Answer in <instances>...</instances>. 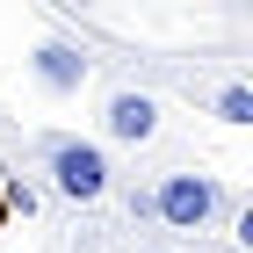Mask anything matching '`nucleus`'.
I'll use <instances>...</instances> for the list:
<instances>
[{
    "label": "nucleus",
    "mask_w": 253,
    "mask_h": 253,
    "mask_svg": "<svg viewBox=\"0 0 253 253\" xmlns=\"http://www.w3.org/2000/svg\"><path fill=\"white\" fill-rule=\"evenodd\" d=\"M152 203H159V224H174V232H203L217 217V181L210 174H167L152 188Z\"/></svg>",
    "instance_id": "obj_2"
},
{
    "label": "nucleus",
    "mask_w": 253,
    "mask_h": 253,
    "mask_svg": "<svg viewBox=\"0 0 253 253\" xmlns=\"http://www.w3.org/2000/svg\"><path fill=\"white\" fill-rule=\"evenodd\" d=\"M37 80L51 87V94H80V80H87V51L80 43H65V37H51V43H37Z\"/></svg>",
    "instance_id": "obj_3"
},
{
    "label": "nucleus",
    "mask_w": 253,
    "mask_h": 253,
    "mask_svg": "<svg viewBox=\"0 0 253 253\" xmlns=\"http://www.w3.org/2000/svg\"><path fill=\"white\" fill-rule=\"evenodd\" d=\"M210 109H217L224 123H253V87H217Z\"/></svg>",
    "instance_id": "obj_5"
},
{
    "label": "nucleus",
    "mask_w": 253,
    "mask_h": 253,
    "mask_svg": "<svg viewBox=\"0 0 253 253\" xmlns=\"http://www.w3.org/2000/svg\"><path fill=\"white\" fill-rule=\"evenodd\" d=\"M232 239H239V246L253 253V203H246V210H239V224H232Z\"/></svg>",
    "instance_id": "obj_6"
},
{
    "label": "nucleus",
    "mask_w": 253,
    "mask_h": 253,
    "mask_svg": "<svg viewBox=\"0 0 253 253\" xmlns=\"http://www.w3.org/2000/svg\"><path fill=\"white\" fill-rule=\"evenodd\" d=\"M7 217H15V195H7V188H0V224H7Z\"/></svg>",
    "instance_id": "obj_7"
},
{
    "label": "nucleus",
    "mask_w": 253,
    "mask_h": 253,
    "mask_svg": "<svg viewBox=\"0 0 253 253\" xmlns=\"http://www.w3.org/2000/svg\"><path fill=\"white\" fill-rule=\"evenodd\" d=\"M152 130H159V101H152V94H116V101H109V137L145 145Z\"/></svg>",
    "instance_id": "obj_4"
},
{
    "label": "nucleus",
    "mask_w": 253,
    "mask_h": 253,
    "mask_svg": "<svg viewBox=\"0 0 253 253\" xmlns=\"http://www.w3.org/2000/svg\"><path fill=\"white\" fill-rule=\"evenodd\" d=\"M51 188H58L65 203H94V195L109 188L101 145H87V137H51Z\"/></svg>",
    "instance_id": "obj_1"
}]
</instances>
